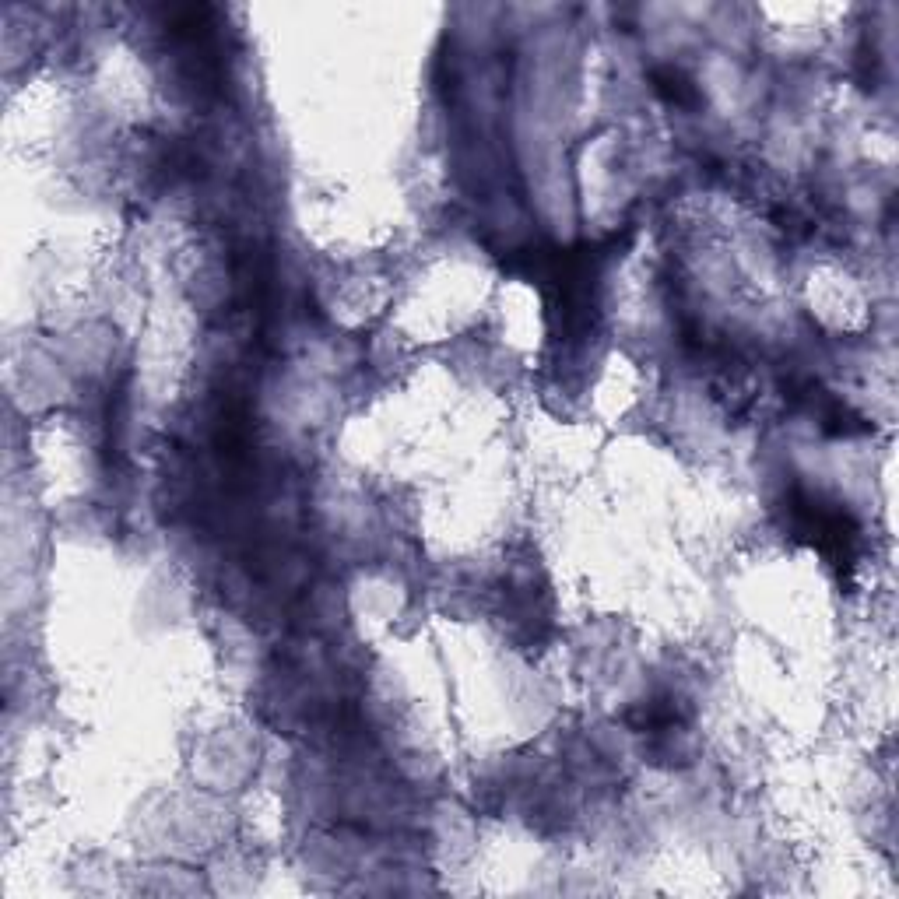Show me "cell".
Wrapping results in <instances>:
<instances>
[{"label":"cell","mask_w":899,"mask_h":899,"mask_svg":"<svg viewBox=\"0 0 899 899\" xmlns=\"http://www.w3.org/2000/svg\"><path fill=\"white\" fill-rule=\"evenodd\" d=\"M650 81H654L657 92H661L668 102H675V106H696L699 102L696 85H689V78H685L682 71H675V67H661V71L650 74Z\"/></svg>","instance_id":"obj_1"}]
</instances>
